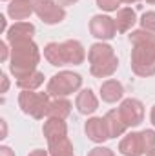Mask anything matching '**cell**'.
I'll return each instance as SVG.
<instances>
[{"instance_id": "obj_21", "label": "cell", "mask_w": 155, "mask_h": 156, "mask_svg": "<svg viewBox=\"0 0 155 156\" xmlns=\"http://www.w3.org/2000/svg\"><path fill=\"white\" fill-rule=\"evenodd\" d=\"M141 26H142V29H146L150 33H155V11H148V13L142 15Z\"/></svg>"}, {"instance_id": "obj_14", "label": "cell", "mask_w": 155, "mask_h": 156, "mask_svg": "<svg viewBox=\"0 0 155 156\" xmlns=\"http://www.w3.org/2000/svg\"><path fill=\"white\" fill-rule=\"evenodd\" d=\"M33 11V0H9L7 15L13 20H26Z\"/></svg>"}, {"instance_id": "obj_24", "label": "cell", "mask_w": 155, "mask_h": 156, "mask_svg": "<svg viewBox=\"0 0 155 156\" xmlns=\"http://www.w3.org/2000/svg\"><path fill=\"white\" fill-rule=\"evenodd\" d=\"M0 156H15V153H13L7 145H2V147H0Z\"/></svg>"}, {"instance_id": "obj_31", "label": "cell", "mask_w": 155, "mask_h": 156, "mask_svg": "<svg viewBox=\"0 0 155 156\" xmlns=\"http://www.w3.org/2000/svg\"><path fill=\"white\" fill-rule=\"evenodd\" d=\"M152 123L155 125V105H153V109H152Z\"/></svg>"}, {"instance_id": "obj_34", "label": "cell", "mask_w": 155, "mask_h": 156, "mask_svg": "<svg viewBox=\"0 0 155 156\" xmlns=\"http://www.w3.org/2000/svg\"><path fill=\"white\" fill-rule=\"evenodd\" d=\"M146 2H148V4H155V0H146Z\"/></svg>"}, {"instance_id": "obj_25", "label": "cell", "mask_w": 155, "mask_h": 156, "mask_svg": "<svg viewBox=\"0 0 155 156\" xmlns=\"http://www.w3.org/2000/svg\"><path fill=\"white\" fill-rule=\"evenodd\" d=\"M0 49H2V62H6V60H7V44L2 42V44H0Z\"/></svg>"}, {"instance_id": "obj_16", "label": "cell", "mask_w": 155, "mask_h": 156, "mask_svg": "<svg viewBox=\"0 0 155 156\" xmlns=\"http://www.w3.org/2000/svg\"><path fill=\"white\" fill-rule=\"evenodd\" d=\"M124 94V89H122V83L117 82V80H106L102 85H100V96L104 102L108 104H113L117 100H120Z\"/></svg>"}, {"instance_id": "obj_1", "label": "cell", "mask_w": 155, "mask_h": 156, "mask_svg": "<svg viewBox=\"0 0 155 156\" xmlns=\"http://www.w3.org/2000/svg\"><path fill=\"white\" fill-rule=\"evenodd\" d=\"M130 42L133 44L131 51V69L139 76L155 75V33L146 29L133 31L130 35Z\"/></svg>"}, {"instance_id": "obj_12", "label": "cell", "mask_w": 155, "mask_h": 156, "mask_svg": "<svg viewBox=\"0 0 155 156\" xmlns=\"http://www.w3.org/2000/svg\"><path fill=\"white\" fill-rule=\"evenodd\" d=\"M86 134L91 142H97V144H102L110 138V129H108V123H106V118H89L86 122Z\"/></svg>"}, {"instance_id": "obj_32", "label": "cell", "mask_w": 155, "mask_h": 156, "mask_svg": "<svg viewBox=\"0 0 155 156\" xmlns=\"http://www.w3.org/2000/svg\"><path fill=\"white\" fill-rule=\"evenodd\" d=\"M146 156H155V149H152V151H148V153H146Z\"/></svg>"}, {"instance_id": "obj_15", "label": "cell", "mask_w": 155, "mask_h": 156, "mask_svg": "<svg viewBox=\"0 0 155 156\" xmlns=\"http://www.w3.org/2000/svg\"><path fill=\"white\" fill-rule=\"evenodd\" d=\"M75 104H77L78 111H80L82 115H91V113H95L97 107H99V100H97V96L93 94L91 89H84V91H80Z\"/></svg>"}, {"instance_id": "obj_5", "label": "cell", "mask_w": 155, "mask_h": 156, "mask_svg": "<svg viewBox=\"0 0 155 156\" xmlns=\"http://www.w3.org/2000/svg\"><path fill=\"white\" fill-rule=\"evenodd\" d=\"M89 64H91V75L97 78H106L112 76L119 67L113 47L108 44H93L88 53Z\"/></svg>"}, {"instance_id": "obj_13", "label": "cell", "mask_w": 155, "mask_h": 156, "mask_svg": "<svg viewBox=\"0 0 155 156\" xmlns=\"http://www.w3.org/2000/svg\"><path fill=\"white\" fill-rule=\"evenodd\" d=\"M35 35V26L29 22H15L6 37H7V44H15V42H22V40H31V37Z\"/></svg>"}, {"instance_id": "obj_22", "label": "cell", "mask_w": 155, "mask_h": 156, "mask_svg": "<svg viewBox=\"0 0 155 156\" xmlns=\"http://www.w3.org/2000/svg\"><path fill=\"white\" fill-rule=\"evenodd\" d=\"M97 5L104 11H117L120 5V0H97Z\"/></svg>"}, {"instance_id": "obj_9", "label": "cell", "mask_w": 155, "mask_h": 156, "mask_svg": "<svg viewBox=\"0 0 155 156\" xmlns=\"http://www.w3.org/2000/svg\"><path fill=\"white\" fill-rule=\"evenodd\" d=\"M33 9L46 24H59L66 16L64 7L55 0H33Z\"/></svg>"}, {"instance_id": "obj_20", "label": "cell", "mask_w": 155, "mask_h": 156, "mask_svg": "<svg viewBox=\"0 0 155 156\" xmlns=\"http://www.w3.org/2000/svg\"><path fill=\"white\" fill-rule=\"evenodd\" d=\"M42 82H44V75H42L40 71H35V73H31V75H28V76L18 78V80H17V85H18L22 91H35L37 87L42 85Z\"/></svg>"}, {"instance_id": "obj_4", "label": "cell", "mask_w": 155, "mask_h": 156, "mask_svg": "<svg viewBox=\"0 0 155 156\" xmlns=\"http://www.w3.org/2000/svg\"><path fill=\"white\" fill-rule=\"evenodd\" d=\"M42 131L47 140L51 156H73V145L68 138V129L64 120L49 116L46 120Z\"/></svg>"}, {"instance_id": "obj_30", "label": "cell", "mask_w": 155, "mask_h": 156, "mask_svg": "<svg viewBox=\"0 0 155 156\" xmlns=\"http://www.w3.org/2000/svg\"><path fill=\"white\" fill-rule=\"evenodd\" d=\"M0 24H2V31H6V26L7 24H6V18L4 16H0Z\"/></svg>"}, {"instance_id": "obj_11", "label": "cell", "mask_w": 155, "mask_h": 156, "mask_svg": "<svg viewBox=\"0 0 155 156\" xmlns=\"http://www.w3.org/2000/svg\"><path fill=\"white\" fill-rule=\"evenodd\" d=\"M89 31L93 37L100 40H110L115 37L117 33V26H115V20L106 16V15H97L91 18L89 22Z\"/></svg>"}, {"instance_id": "obj_7", "label": "cell", "mask_w": 155, "mask_h": 156, "mask_svg": "<svg viewBox=\"0 0 155 156\" xmlns=\"http://www.w3.org/2000/svg\"><path fill=\"white\" fill-rule=\"evenodd\" d=\"M49 94L47 93H33V91H22L20 96H18V105L20 109L29 115V116L40 118L47 116V111H49Z\"/></svg>"}, {"instance_id": "obj_2", "label": "cell", "mask_w": 155, "mask_h": 156, "mask_svg": "<svg viewBox=\"0 0 155 156\" xmlns=\"http://www.w3.org/2000/svg\"><path fill=\"white\" fill-rule=\"evenodd\" d=\"M40 62V51L33 40H22L11 44V58H9V71L15 78H24L37 71Z\"/></svg>"}, {"instance_id": "obj_27", "label": "cell", "mask_w": 155, "mask_h": 156, "mask_svg": "<svg viewBox=\"0 0 155 156\" xmlns=\"http://www.w3.org/2000/svg\"><path fill=\"white\" fill-rule=\"evenodd\" d=\"M2 93H6V91H7V87H9V80H7V76H6V75H2Z\"/></svg>"}, {"instance_id": "obj_29", "label": "cell", "mask_w": 155, "mask_h": 156, "mask_svg": "<svg viewBox=\"0 0 155 156\" xmlns=\"http://www.w3.org/2000/svg\"><path fill=\"white\" fill-rule=\"evenodd\" d=\"M6 134H7V127H6V122L2 120V136L0 138H6Z\"/></svg>"}, {"instance_id": "obj_10", "label": "cell", "mask_w": 155, "mask_h": 156, "mask_svg": "<svg viewBox=\"0 0 155 156\" xmlns=\"http://www.w3.org/2000/svg\"><path fill=\"white\" fill-rule=\"evenodd\" d=\"M119 113H120V116H122L124 123L128 127H137L142 122V118H144V107H142V104L139 100L128 98V100H124L120 104Z\"/></svg>"}, {"instance_id": "obj_19", "label": "cell", "mask_w": 155, "mask_h": 156, "mask_svg": "<svg viewBox=\"0 0 155 156\" xmlns=\"http://www.w3.org/2000/svg\"><path fill=\"white\" fill-rule=\"evenodd\" d=\"M70 111H71V104H70L66 98H57V100H53V102L49 104V111H47V116H51V118H60V120H64V118H68Z\"/></svg>"}, {"instance_id": "obj_18", "label": "cell", "mask_w": 155, "mask_h": 156, "mask_svg": "<svg viewBox=\"0 0 155 156\" xmlns=\"http://www.w3.org/2000/svg\"><path fill=\"white\" fill-rule=\"evenodd\" d=\"M133 24H135V11H133L131 7H122V9H119L117 18H115L117 31L124 33V31H128Z\"/></svg>"}, {"instance_id": "obj_23", "label": "cell", "mask_w": 155, "mask_h": 156, "mask_svg": "<svg viewBox=\"0 0 155 156\" xmlns=\"http://www.w3.org/2000/svg\"><path fill=\"white\" fill-rule=\"evenodd\" d=\"M88 156H115L113 154V151L112 149H108V147H95V149H91Z\"/></svg>"}, {"instance_id": "obj_28", "label": "cell", "mask_w": 155, "mask_h": 156, "mask_svg": "<svg viewBox=\"0 0 155 156\" xmlns=\"http://www.w3.org/2000/svg\"><path fill=\"white\" fill-rule=\"evenodd\" d=\"M60 5H71V4H75L77 0H57Z\"/></svg>"}, {"instance_id": "obj_8", "label": "cell", "mask_w": 155, "mask_h": 156, "mask_svg": "<svg viewBox=\"0 0 155 156\" xmlns=\"http://www.w3.org/2000/svg\"><path fill=\"white\" fill-rule=\"evenodd\" d=\"M80 85H82V76H80V75L73 73V71H62V73L51 76V80L47 82L46 93H47L49 96L62 98V96H66V94L75 93Z\"/></svg>"}, {"instance_id": "obj_33", "label": "cell", "mask_w": 155, "mask_h": 156, "mask_svg": "<svg viewBox=\"0 0 155 156\" xmlns=\"http://www.w3.org/2000/svg\"><path fill=\"white\" fill-rule=\"evenodd\" d=\"M120 2H126V4H131V2H137V0H120Z\"/></svg>"}, {"instance_id": "obj_17", "label": "cell", "mask_w": 155, "mask_h": 156, "mask_svg": "<svg viewBox=\"0 0 155 156\" xmlns=\"http://www.w3.org/2000/svg\"><path fill=\"white\" fill-rule=\"evenodd\" d=\"M104 118H106V123H108V129H110V138H117V136H120L122 133H126L128 125L124 123V120L120 116L119 109L110 111Z\"/></svg>"}, {"instance_id": "obj_26", "label": "cell", "mask_w": 155, "mask_h": 156, "mask_svg": "<svg viewBox=\"0 0 155 156\" xmlns=\"http://www.w3.org/2000/svg\"><path fill=\"white\" fill-rule=\"evenodd\" d=\"M28 156H47V151H44V149H35V151H31Z\"/></svg>"}, {"instance_id": "obj_3", "label": "cell", "mask_w": 155, "mask_h": 156, "mask_svg": "<svg viewBox=\"0 0 155 156\" xmlns=\"http://www.w3.org/2000/svg\"><path fill=\"white\" fill-rule=\"evenodd\" d=\"M44 56L51 66H66V64H73L78 66L84 62L86 58V51L82 47V44L77 40H66L62 44L51 42L44 47Z\"/></svg>"}, {"instance_id": "obj_6", "label": "cell", "mask_w": 155, "mask_h": 156, "mask_svg": "<svg viewBox=\"0 0 155 156\" xmlns=\"http://www.w3.org/2000/svg\"><path fill=\"white\" fill-rule=\"evenodd\" d=\"M152 149H155V131H152V129H146L141 133H131L119 145L120 154L124 156H141L146 154Z\"/></svg>"}]
</instances>
